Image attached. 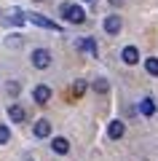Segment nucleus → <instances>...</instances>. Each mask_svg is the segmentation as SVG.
Here are the masks:
<instances>
[{"label": "nucleus", "mask_w": 158, "mask_h": 161, "mask_svg": "<svg viewBox=\"0 0 158 161\" xmlns=\"http://www.w3.org/2000/svg\"><path fill=\"white\" fill-rule=\"evenodd\" d=\"M59 14H62L64 22H70V24H83L86 22V11L80 6H75V3H62V6H59Z\"/></svg>", "instance_id": "1"}, {"label": "nucleus", "mask_w": 158, "mask_h": 161, "mask_svg": "<svg viewBox=\"0 0 158 161\" xmlns=\"http://www.w3.org/2000/svg\"><path fill=\"white\" fill-rule=\"evenodd\" d=\"M48 64H51V51H48V48H35V51H32V67L46 70Z\"/></svg>", "instance_id": "2"}, {"label": "nucleus", "mask_w": 158, "mask_h": 161, "mask_svg": "<svg viewBox=\"0 0 158 161\" xmlns=\"http://www.w3.org/2000/svg\"><path fill=\"white\" fill-rule=\"evenodd\" d=\"M24 22H27V16L22 11H8L0 16V24H6V27H22Z\"/></svg>", "instance_id": "3"}, {"label": "nucleus", "mask_w": 158, "mask_h": 161, "mask_svg": "<svg viewBox=\"0 0 158 161\" xmlns=\"http://www.w3.org/2000/svg\"><path fill=\"white\" fill-rule=\"evenodd\" d=\"M102 27H105V32H107V35H118V32H121V27H123V22H121L118 14H110V16L102 22Z\"/></svg>", "instance_id": "4"}, {"label": "nucleus", "mask_w": 158, "mask_h": 161, "mask_svg": "<svg viewBox=\"0 0 158 161\" xmlns=\"http://www.w3.org/2000/svg\"><path fill=\"white\" fill-rule=\"evenodd\" d=\"M123 134H126V124L123 121H110L107 124V137L110 140H121Z\"/></svg>", "instance_id": "5"}, {"label": "nucleus", "mask_w": 158, "mask_h": 161, "mask_svg": "<svg viewBox=\"0 0 158 161\" xmlns=\"http://www.w3.org/2000/svg\"><path fill=\"white\" fill-rule=\"evenodd\" d=\"M27 19L32 24H38V27H46V30H54V32H57L59 30V24L57 22H51V19H46V16H40V14H27Z\"/></svg>", "instance_id": "6"}, {"label": "nucleus", "mask_w": 158, "mask_h": 161, "mask_svg": "<svg viewBox=\"0 0 158 161\" xmlns=\"http://www.w3.org/2000/svg\"><path fill=\"white\" fill-rule=\"evenodd\" d=\"M8 118H11L14 124H24V121H27V110H24L22 105H11V108H8Z\"/></svg>", "instance_id": "7"}, {"label": "nucleus", "mask_w": 158, "mask_h": 161, "mask_svg": "<svg viewBox=\"0 0 158 161\" xmlns=\"http://www.w3.org/2000/svg\"><path fill=\"white\" fill-rule=\"evenodd\" d=\"M32 99L38 105H46L51 99V86H35V92H32Z\"/></svg>", "instance_id": "8"}, {"label": "nucleus", "mask_w": 158, "mask_h": 161, "mask_svg": "<svg viewBox=\"0 0 158 161\" xmlns=\"http://www.w3.org/2000/svg\"><path fill=\"white\" fill-rule=\"evenodd\" d=\"M51 150L59 153V156H64V153L70 150V140H67V137H54V140H51Z\"/></svg>", "instance_id": "9"}, {"label": "nucleus", "mask_w": 158, "mask_h": 161, "mask_svg": "<svg viewBox=\"0 0 158 161\" xmlns=\"http://www.w3.org/2000/svg\"><path fill=\"white\" fill-rule=\"evenodd\" d=\"M121 59H123L126 64H137L139 62V51H137L134 46H126L123 51H121Z\"/></svg>", "instance_id": "10"}, {"label": "nucleus", "mask_w": 158, "mask_h": 161, "mask_svg": "<svg viewBox=\"0 0 158 161\" xmlns=\"http://www.w3.org/2000/svg\"><path fill=\"white\" fill-rule=\"evenodd\" d=\"M32 132H35V137H40V140H43V137H48V134H51V121L40 118L38 124H35V129H32Z\"/></svg>", "instance_id": "11"}, {"label": "nucleus", "mask_w": 158, "mask_h": 161, "mask_svg": "<svg viewBox=\"0 0 158 161\" xmlns=\"http://www.w3.org/2000/svg\"><path fill=\"white\" fill-rule=\"evenodd\" d=\"M139 113L145 115V118H150V115L155 113V99H153V97H145V99L139 102Z\"/></svg>", "instance_id": "12"}, {"label": "nucleus", "mask_w": 158, "mask_h": 161, "mask_svg": "<svg viewBox=\"0 0 158 161\" xmlns=\"http://www.w3.org/2000/svg\"><path fill=\"white\" fill-rule=\"evenodd\" d=\"M145 70H147V75H158V59L155 57H147L145 59Z\"/></svg>", "instance_id": "13"}, {"label": "nucleus", "mask_w": 158, "mask_h": 161, "mask_svg": "<svg viewBox=\"0 0 158 161\" xmlns=\"http://www.w3.org/2000/svg\"><path fill=\"white\" fill-rule=\"evenodd\" d=\"M94 92H96V94H107V92H110V83H107L105 78H96V80H94Z\"/></svg>", "instance_id": "14"}, {"label": "nucleus", "mask_w": 158, "mask_h": 161, "mask_svg": "<svg viewBox=\"0 0 158 161\" xmlns=\"http://www.w3.org/2000/svg\"><path fill=\"white\" fill-rule=\"evenodd\" d=\"M83 92H86V80H83V78H78V80L73 83V97H75V99L83 97Z\"/></svg>", "instance_id": "15"}, {"label": "nucleus", "mask_w": 158, "mask_h": 161, "mask_svg": "<svg viewBox=\"0 0 158 161\" xmlns=\"http://www.w3.org/2000/svg\"><path fill=\"white\" fill-rule=\"evenodd\" d=\"M22 43H24L22 35H11V38H6V46L8 48H16V46H22Z\"/></svg>", "instance_id": "16"}, {"label": "nucleus", "mask_w": 158, "mask_h": 161, "mask_svg": "<svg viewBox=\"0 0 158 161\" xmlns=\"http://www.w3.org/2000/svg\"><path fill=\"white\" fill-rule=\"evenodd\" d=\"M8 140H11V129H8L6 124H0V145H6Z\"/></svg>", "instance_id": "17"}, {"label": "nucleus", "mask_w": 158, "mask_h": 161, "mask_svg": "<svg viewBox=\"0 0 158 161\" xmlns=\"http://www.w3.org/2000/svg\"><path fill=\"white\" fill-rule=\"evenodd\" d=\"M6 92H8V94H11V97H16V94H19V92H22V86H19L16 80H11V83H8V86H6Z\"/></svg>", "instance_id": "18"}]
</instances>
